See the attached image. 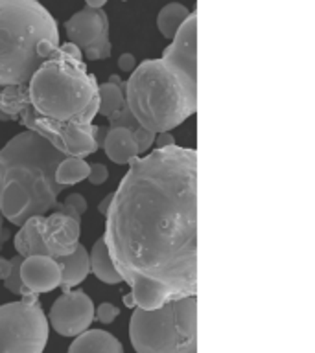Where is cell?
I'll return each mask as SVG.
<instances>
[{
  "label": "cell",
  "instance_id": "1",
  "mask_svg": "<svg viewBox=\"0 0 315 353\" xmlns=\"http://www.w3.org/2000/svg\"><path fill=\"white\" fill-rule=\"evenodd\" d=\"M105 247L137 307L198 294V153L135 157L105 212Z\"/></svg>",
  "mask_w": 315,
  "mask_h": 353
},
{
  "label": "cell",
  "instance_id": "2",
  "mask_svg": "<svg viewBox=\"0 0 315 353\" xmlns=\"http://www.w3.org/2000/svg\"><path fill=\"white\" fill-rule=\"evenodd\" d=\"M198 13H190L160 59H148L126 81V103L149 132L175 129L198 110Z\"/></svg>",
  "mask_w": 315,
  "mask_h": 353
},
{
  "label": "cell",
  "instance_id": "3",
  "mask_svg": "<svg viewBox=\"0 0 315 353\" xmlns=\"http://www.w3.org/2000/svg\"><path fill=\"white\" fill-rule=\"evenodd\" d=\"M59 44L57 22L37 0H0V87L26 85Z\"/></svg>",
  "mask_w": 315,
  "mask_h": 353
},
{
  "label": "cell",
  "instance_id": "4",
  "mask_svg": "<svg viewBox=\"0 0 315 353\" xmlns=\"http://www.w3.org/2000/svg\"><path fill=\"white\" fill-rule=\"evenodd\" d=\"M32 109L52 120L93 123L98 114V81L83 59L57 48L39 65L26 83Z\"/></svg>",
  "mask_w": 315,
  "mask_h": 353
},
{
  "label": "cell",
  "instance_id": "5",
  "mask_svg": "<svg viewBox=\"0 0 315 353\" xmlns=\"http://www.w3.org/2000/svg\"><path fill=\"white\" fill-rule=\"evenodd\" d=\"M63 159L65 154L37 132H19L0 149V184L19 182L32 195L37 215H46L65 190L55 182V170Z\"/></svg>",
  "mask_w": 315,
  "mask_h": 353
},
{
  "label": "cell",
  "instance_id": "6",
  "mask_svg": "<svg viewBox=\"0 0 315 353\" xmlns=\"http://www.w3.org/2000/svg\"><path fill=\"white\" fill-rule=\"evenodd\" d=\"M198 296L170 300L157 309L135 307L129 339L137 353H198Z\"/></svg>",
  "mask_w": 315,
  "mask_h": 353
},
{
  "label": "cell",
  "instance_id": "7",
  "mask_svg": "<svg viewBox=\"0 0 315 353\" xmlns=\"http://www.w3.org/2000/svg\"><path fill=\"white\" fill-rule=\"evenodd\" d=\"M39 294L0 305V353H43L48 341V319Z\"/></svg>",
  "mask_w": 315,
  "mask_h": 353
},
{
  "label": "cell",
  "instance_id": "8",
  "mask_svg": "<svg viewBox=\"0 0 315 353\" xmlns=\"http://www.w3.org/2000/svg\"><path fill=\"white\" fill-rule=\"evenodd\" d=\"M17 121H21L30 131L37 132L44 140H48L65 157L85 159L98 151L99 127L94 123H83L79 118L65 121L52 120V118L37 114L30 105L22 110Z\"/></svg>",
  "mask_w": 315,
  "mask_h": 353
},
{
  "label": "cell",
  "instance_id": "9",
  "mask_svg": "<svg viewBox=\"0 0 315 353\" xmlns=\"http://www.w3.org/2000/svg\"><path fill=\"white\" fill-rule=\"evenodd\" d=\"M66 37L82 50L85 59L102 61L111 55L109 19L102 8H83L65 22Z\"/></svg>",
  "mask_w": 315,
  "mask_h": 353
},
{
  "label": "cell",
  "instance_id": "10",
  "mask_svg": "<svg viewBox=\"0 0 315 353\" xmlns=\"http://www.w3.org/2000/svg\"><path fill=\"white\" fill-rule=\"evenodd\" d=\"M93 320L94 303L83 291H65L50 309V325L63 336H77Z\"/></svg>",
  "mask_w": 315,
  "mask_h": 353
},
{
  "label": "cell",
  "instance_id": "11",
  "mask_svg": "<svg viewBox=\"0 0 315 353\" xmlns=\"http://www.w3.org/2000/svg\"><path fill=\"white\" fill-rule=\"evenodd\" d=\"M155 142V132L146 131L144 127L124 125L116 123L111 125L104 140L105 154L111 162L118 165L129 164L135 157L146 153Z\"/></svg>",
  "mask_w": 315,
  "mask_h": 353
},
{
  "label": "cell",
  "instance_id": "12",
  "mask_svg": "<svg viewBox=\"0 0 315 353\" xmlns=\"http://www.w3.org/2000/svg\"><path fill=\"white\" fill-rule=\"evenodd\" d=\"M82 236V221L54 210L50 215H43L41 223V237L52 258H63L74 252L79 245Z\"/></svg>",
  "mask_w": 315,
  "mask_h": 353
},
{
  "label": "cell",
  "instance_id": "13",
  "mask_svg": "<svg viewBox=\"0 0 315 353\" xmlns=\"http://www.w3.org/2000/svg\"><path fill=\"white\" fill-rule=\"evenodd\" d=\"M21 281L30 292L43 294L54 291L61 283V269L52 256H28L21 263Z\"/></svg>",
  "mask_w": 315,
  "mask_h": 353
},
{
  "label": "cell",
  "instance_id": "14",
  "mask_svg": "<svg viewBox=\"0 0 315 353\" xmlns=\"http://www.w3.org/2000/svg\"><path fill=\"white\" fill-rule=\"evenodd\" d=\"M0 214L11 225L21 226L24 221L37 215V208L26 188L17 181H6L0 184Z\"/></svg>",
  "mask_w": 315,
  "mask_h": 353
},
{
  "label": "cell",
  "instance_id": "15",
  "mask_svg": "<svg viewBox=\"0 0 315 353\" xmlns=\"http://www.w3.org/2000/svg\"><path fill=\"white\" fill-rule=\"evenodd\" d=\"M61 269V283L59 287L65 291H70L72 287L79 285L90 272L88 265V250L83 247L82 243L74 248V252L63 258H57Z\"/></svg>",
  "mask_w": 315,
  "mask_h": 353
},
{
  "label": "cell",
  "instance_id": "16",
  "mask_svg": "<svg viewBox=\"0 0 315 353\" xmlns=\"http://www.w3.org/2000/svg\"><path fill=\"white\" fill-rule=\"evenodd\" d=\"M68 353H126L115 335L104 330H87L77 335Z\"/></svg>",
  "mask_w": 315,
  "mask_h": 353
},
{
  "label": "cell",
  "instance_id": "17",
  "mask_svg": "<svg viewBox=\"0 0 315 353\" xmlns=\"http://www.w3.org/2000/svg\"><path fill=\"white\" fill-rule=\"evenodd\" d=\"M41 223H43V215H33L22 223L21 230L15 234V250L22 258L37 256V254L50 256L41 237Z\"/></svg>",
  "mask_w": 315,
  "mask_h": 353
},
{
  "label": "cell",
  "instance_id": "18",
  "mask_svg": "<svg viewBox=\"0 0 315 353\" xmlns=\"http://www.w3.org/2000/svg\"><path fill=\"white\" fill-rule=\"evenodd\" d=\"M126 105V83L120 76H111L107 81L98 85V114L109 118Z\"/></svg>",
  "mask_w": 315,
  "mask_h": 353
},
{
  "label": "cell",
  "instance_id": "19",
  "mask_svg": "<svg viewBox=\"0 0 315 353\" xmlns=\"http://www.w3.org/2000/svg\"><path fill=\"white\" fill-rule=\"evenodd\" d=\"M26 107H30L26 85L0 87V121H17Z\"/></svg>",
  "mask_w": 315,
  "mask_h": 353
},
{
  "label": "cell",
  "instance_id": "20",
  "mask_svg": "<svg viewBox=\"0 0 315 353\" xmlns=\"http://www.w3.org/2000/svg\"><path fill=\"white\" fill-rule=\"evenodd\" d=\"M88 265H90V270H93L94 276H96L99 281L109 283V285H116V283H120L122 281V276L118 274V270L115 269L113 259H111L109 256V250L105 247L104 237H99L98 241L94 243L93 250L88 254Z\"/></svg>",
  "mask_w": 315,
  "mask_h": 353
},
{
  "label": "cell",
  "instance_id": "21",
  "mask_svg": "<svg viewBox=\"0 0 315 353\" xmlns=\"http://www.w3.org/2000/svg\"><path fill=\"white\" fill-rule=\"evenodd\" d=\"M88 171H90V164L85 162V159H79V157H65L57 164L55 182L61 184L63 188L74 186V184H79L82 181H87Z\"/></svg>",
  "mask_w": 315,
  "mask_h": 353
},
{
  "label": "cell",
  "instance_id": "22",
  "mask_svg": "<svg viewBox=\"0 0 315 353\" xmlns=\"http://www.w3.org/2000/svg\"><path fill=\"white\" fill-rule=\"evenodd\" d=\"M190 11L184 8L179 2H171V4H166L162 10L159 11V17H157V28H159L160 35L168 41L175 37L177 30L181 28V24L188 19Z\"/></svg>",
  "mask_w": 315,
  "mask_h": 353
},
{
  "label": "cell",
  "instance_id": "23",
  "mask_svg": "<svg viewBox=\"0 0 315 353\" xmlns=\"http://www.w3.org/2000/svg\"><path fill=\"white\" fill-rule=\"evenodd\" d=\"M22 256L21 254H15L13 258H11V272L8 274V278L4 281V287L8 289V291H11L13 294H19V296H26V294H30V291H28L26 287L22 285L21 281V263H22Z\"/></svg>",
  "mask_w": 315,
  "mask_h": 353
},
{
  "label": "cell",
  "instance_id": "24",
  "mask_svg": "<svg viewBox=\"0 0 315 353\" xmlns=\"http://www.w3.org/2000/svg\"><path fill=\"white\" fill-rule=\"evenodd\" d=\"M54 210H59L63 214H68L72 217H76V219L82 221L83 214L87 212V201L83 197L82 193H70V195H66V199L63 203L55 204Z\"/></svg>",
  "mask_w": 315,
  "mask_h": 353
},
{
  "label": "cell",
  "instance_id": "25",
  "mask_svg": "<svg viewBox=\"0 0 315 353\" xmlns=\"http://www.w3.org/2000/svg\"><path fill=\"white\" fill-rule=\"evenodd\" d=\"M120 314V309L113 305V303H99L98 307H96V313H94V319L102 322V324H111L113 320L116 319Z\"/></svg>",
  "mask_w": 315,
  "mask_h": 353
},
{
  "label": "cell",
  "instance_id": "26",
  "mask_svg": "<svg viewBox=\"0 0 315 353\" xmlns=\"http://www.w3.org/2000/svg\"><path fill=\"white\" fill-rule=\"evenodd\" d=\"M107 179H109V170L105 168V164L90 165V171H88L87 181L90 182L93 186H99V184H104Z\"/></svg>",
  "mask_w": 315,
  "mask_h": 353
},
{
  "label": "cell",
  "instance_id": "27",
  "mask_svg": "<svg viewBox=\"0 0 315 353\" xmlns=\"http://www.w3.org/2000/svg\"><path fill=\"white\" fill-rule=\"evenodd\" d=\"M118 68L122 72H127V74H131L135 68H137V59H135V55L133 54H122L118 57Z\"/></svg>",
  "mask_w": 315,
  "mask_h": 353
},
{
  "label": "cell",
  "instance_id": "28",
  "mask_svg": "<svg viewBox=\"0 0 315 353\" xmlns=\"http://www.w3.org/2000/svg\"><path fill=\"white\" fill-rule=\"evenodd\" d=\"M157 134H159V137L155 138V145H157V149L168 148V145H175V138L171 137L170 131L157 132Z\"/></svg>",
  "mask_w": 315,
  "mask_h": 353
},
{
  "label": "cell",
  "instance_id": "29",
  "mask_svg": "<svg viewBox=\"0 0 315 353\" xmlns=\"http://www.w3.org/2000/svg\"><path fill=\"white\" fill-rule=\"evenodd\" d=\"M59 48L63 50L65 54L72 55V57H76V59H83L82 50L77 48V46L74 43H70V41H68V43H66V44H59Z\"/></svg>",
  "mask_w": 315,
  "mask_h": 353
},
{
  "label": "cell",
  "instance_id": "30",
  "mask_svg": "<svg viewBox=\"0 0 315 353\" xmlns=\"http://www.w3.org/2000/svg\"><path fill=\"white\" fill-rule=\"evenodd\" d=\"M11 272V259L0 258V280H6Z\"/></svg>",
  "mask_w": 315,
  "mask_h": 353
},
{
  "label": "cell",
  "instance_id": "31",
  "mask_svg": "<svg viewBox=\"0 0 315 353\" xmlns=\"http://www.w3.org/2000/svg\"><path fill=\"white\" fill-rule=\"evenodd\" d=\"M8 237H10V232L4 230V217L0 214V250L4 247V243L8 241Z\"/></svg>",
  "mask_w": 315,
  "mask_h": 353
},
{
  "label": "cell",
  "instance_id": "32",
  "mask_svg": "<svg viewBox=\"0 0 315 353\" xmlns=\"http://www.w3.org/2000/svg\"><path fill=\"white\" fill-rule=\"evenodd\" d=\"M88 8H104L107 4V0H85Z\"/></svg>",
  "mask_w": 315,
  "mask_h": 353
},
{
  "label": "cell",
  "instance_id": "33",
  "mask_svg": "<svg viewBox=\"0 0 315 353\" xmlns=\"http://www.w3.org/2000/svg\"><path fill=\"white\" fill-rule=\"evenodd\" d=\"M109 203H111V195H107V197L104 199V201H102V203H99V214H104L105 215V212H107V206H109Z\"/></svg>",
  "mask_w": 315,
  "mask_h": 353
},
{
  "label": "cell",
  "instance_id": "34",
  "mask_svg": "<svg viewBox=\"0 0 315 353\" xmlns=\"http://www.w3.org/2000/svg\"><path fill=\"white\" fill-rule=\"evenodd\" d=\"M124 303H126L127 307H137V303H135V298H133V294L131 292H129V294H126V296H124Z\"/></svg>",
  "mask_w": 315,
  "mask_h": 353
},
{
  "label": "cell",
  "instance_id": "35",
  "mask_svg": "<svg viewBox=\"0 0 315 353\" xmlns=\"http://www.w3.org/2000/svg\"><path fill=\"white\" fill-rule=\"evenodd\" d=\"M122 2H126V0H122Z\"/></svg>",
  "mask_w": 315,
  "mask_h": 353
}]
</instances>
